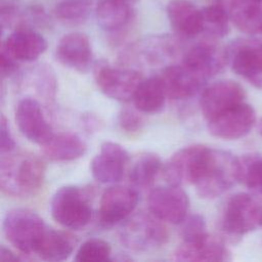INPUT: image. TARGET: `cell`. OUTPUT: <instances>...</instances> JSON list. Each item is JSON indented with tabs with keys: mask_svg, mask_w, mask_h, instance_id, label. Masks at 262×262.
Masks as SVG:
<instances>
[{
	"mask_svg": "<svg viewBox=\"0 0 262 262\" xmlns=\"http://www.w3.org/2000/svg\"><path fill=\"white\" fill-rule=\"evenodd\" d=\"M75 248V241L67 232L47 227L35 254L46 261H62L70 257Z\"/></svg>",
	"mask_w": 262,
	"mask_h": 262,
	"instance_id": "24",
	"label": "cell"
},
{
	"mask_svg": "<svg viewBox=\"0 0 262 262\" xmlns=\"http://www.w3.org/2000/svg\"><path fill=\"white\" fill-rule=\"evenodd\" d=\"M130 160L128 151L119 143L105 141L100 151L91 161L90 170L93 178L100 183L119 181Z\"/></svg>",
	"mask_w": 262,
	"mask_h": 262,
	"instance_id": "15",
	"label": "cell"
},
{
	"mask_svg": "<svg viewBox=\"0 0 262 262\" xmlns=\"http://www.w3.org/2000/svg\"><path fill=\"white\" fill-rule=\"evenodd\" d=\"M1 74L2 77H9L17 71V60L11 57L6 51L1 49Z\"/></svg>",
	"mask_w": 262,
	"mask_h": 262,
	"instance_id": "34",
	"label": "cell"
},
{
	"mask_svg": "<svg viewBox=\"0 0 262 262\" xmlns=\"http://www.w3.org/2000/svg\"><path fill=\"white\" fill-rule=\"evenodd\" d=\"M138 193L128 186H111L101 195L98 215L103 225L111 226L125 221L138 204Z\"/></svg>",
	"mask_w": 262,
	"mask_h": 262,
	"instance_id": "13",
	"label": "cell"
},
{
	"mask_svg": "<svg viewBox=\"0 0 262 262\" xmlns=\"http://www.w3.org/2000/svg\"><path fill=\"white\" fill-rule=\"evenodd\" d=\"M92 8V0H62L54 9V16L62 23L82 24L88 17Z\"/></svg>",
	"mask_w": 262,
	"mask_h": 262,
	"instance_id": "29",
	"label": "cell"
},
{
	"mask_svg": "<svg viewBox=\"0 0 262 262\" xmlns=\"http://www.w3.org/2000/svg\"><path fill=\"white\" fill-rule=\"evenodd\" d=\"M168 231L152 214H139L128 219L120 230L122 243L134 251H150L168 241Z\"/></svg>",
	"mask_w": 262,
	"mask_h": 262,
	"instance_id": "6",
	"label": "cell"
},
{
	"mask_svg": "<svg viewBox=\"0 0 262 262\" xmlns=\"http://www.w3.org/2000/svg\"><path fill=\"white\" fill-rule=\"evenodd\" d=\"M20 260L18 256H16L13 252H11L9 249L5 248L4 246L0 247V261H18Z\"/></svg>",
	"mask_w": 262,
	"mask_h": 262,
	"instance_id": "35",
	"label": "cell"
},
{
	"mask_svg": "<svg viewBox=\"0 0 262 262\" xmlns=\"http://www.w3.org/2000/svg\"><path fill=\"white\" fill-rule=\"evenodd\" d=\"M258 131H259V133H260V135L262 136V119L259 121V123H258Z\"/></svg>",
	"mask_w": 262,
	"mask_h": 262,
	"instance_id": "37",
	"label": "cell"
},
{
	"mask_svg": "<svg viewBox=\"0 0 262 262\" xmlns=\"http://www.w3.org/2000/svg\"><path fill=\"white\" fill-rule=\"evenodd\" d=\"M132 4L130 0H98L95 14L99 26L111 33L124 30L132 19Z\"/></svg>",
	"mask_w": 262,
	"mask_h": 262,
	"instance_id": "21",
	"label": "cell"
},
{
	"mask_svg": "<svg viewBox=\"0 0 262 262\" xmlns=\"http://www.w3.org/2000/svg\"><path fill=\"white\" fill-rule=\"evenodd\" d=\"M255 124V111L244 101L209 120L208 130L215 137L233 140L249 134Z\"/></svg>",
	"mask_w": 262,
	"mask_h": 262,
	"instance_id": "10",
	"label": "cell"
},
{
	"mask_svg": "<svg viewBox=\"0 0 262 262\" xmlns=\"http://www.w3.org/2000/svg\"><path fill=\"white\" fill-rule=\"evenodd\" d=\"M180 224H182L181 234L183 236V241L195 239L208 233L206 230V220L200 214L186 216Z\"/></svg>",
	"mask_w": 262,
	"mask_h": 262,
	"instance_id": "31",
	"label": "cell"
},
{
	"mask_svg": "<svg viewBox=\"0 0 262 262\" xmlns=\"http://www.w3.org/2000/svg\"><path fill=\"white\" fill-rule=\"evenodd\" d=\"M262 208L249 193L238 192L225 203L221 215V227L224 232L241 236L253 231L261 224Z\"/></svg>",
	"mask_w": 262,
	"mask_h": 262,
	"instance_id": "5",
	"label": "cell"
},
{
	"mask_svg": "<svg viewBox=\"0 0 262 262\" xmlns=\"http://www.w3.org/2000/svg\"><path fill=\"white\" fill-rule=\"evenodd\" d=\"M229 252L223 242L209 233L191 241H183L173 253V260L181 262L226 261Z\"/></svg>",
	"mask_w": 262,
	"mask_h": 262,
	"instance_id": "16",
	"label": "cell"
},
{
	"mask_svg": "<svg viewBox=\"0 0 262 262\" xmlns=\"http://www.w3.org/2000/svg\"><path fill=\"white\" fill-rule=\"evenodd\" d=\"M166 11L172 29L178 35L192 38L204 31L202 10L189 0H171Z\"/></svg>",
	"mask_w": 262,
	"mask_h": 262,
	"instance_id": "20",
	"label": "cell"
},
{
	"mask_svg": "<svg viewBox=\"0 0 262 262\" xmlns=\"http://www.w3.org/2000/svg\"><path fill=\"white\" fill-rule=\"evenodd\" d=\"M1 156L0 186L3 192L13 196H30L39 191L46 172L40 158L14 150Z\"/></svg>",
	"mask_w": 262,
	"mask_h": 262,
	"instance_id": "2",
	"label": "cell"
},
{
	"mask_svg": "<svg viewBox=\"0 0 262 262\" xmlns=\"http://www.w3.org/2000/svg\"><path fill=\"white\" fill-rule=\"evenodd\" d=\"M204 31L214 38H222L229 32V10L223 5L208 3L202 9Z\"/></svg>",
	"mask_w": 262,
	"mask_h": 262,
	"instance_id": "27",
	"label": "cell"
},
{
	"mask_svg": "<svg viewBox=\"0 0 262 262\" xmlns=\"http://www.w3.org/2000/svg\"><path fill=\"white\" fill-rule=\"evenodd\" d=\"M14 115L20 133L31 142L44 145L54 135L40 103L35 98L25 97L20 99Z\"/></svg>",
	"mask_w": 262,
	"mask_h": 262,
	"instance_id": "11",
	"label": "cell"
},
{
	"mask_svg": "<svg viewBox=\"0 0 262 262\" xmlns=\"http://www.w3.org/2000/svg\"><path fill=\"white\" fill-rule=\"evenodd\" d=\"M95 81L100 91L112 99L127 101L133 98L135 90L143 79L139 72L102 63L96 67Z\"/></svg>",
	"mask_w": 262,
	"mask_h": 262,
	"instance_id": "9",
	"label": "cell"
},
{
	"mask_svg": "<svg viewBox=\"0 0 262 262\" xmlns=\"http://www.w3.org/2000/svg\"><path fill=\"white\" fill-rule=\"evenodd\" d=\"M167 97L185 99L193 96L202 88L205 80L183 63L166 67L160 75Z\"/></svg>",
	"mask_w": 262,
	"mask_h": 262,
	"instance_id": "19",
	"label": "cell"
},
{
	"mask_svg": "<svg viewBox=\"0 0 262 262\" xmlns=\"http://www.w3.org/2000/svg\"><path fill=\"white\" fill-rule=\"evenodd\" d=\"M232 71L257 88L262 89V42L238 39L226 49Z\"/></svg>",
	"mask_w": 262,
	"mask_h": 262,
	"instance_id": "7",
	"label": "cell"
},
{
	"mask_svg": "<svg viewBox=\"0 0 262 262\" xmlns=\"http://www.w3.org/2000/svg\"><path fill=\"white\" fill-rule=\"evenodd\" d=\"M119 126L122 130L128 133H136L141 130L144 122L143 118L134 110L124 108L119 114Z\"/></svg>",
	"mask_w": 262,
	"mask_h": 262,
	"instance_id": "32",
	"label": "cell"
},
{
	"mask_svg": "<svg viewBox=\"0 0 262 262\" xmlns=\"http://www.w3.org/2000/svg\"><path fill=\"white\" fill-rule=\"evenodd\" d=\"M55 55L67 68L78 72L88 71L93 56L89 38L78 32L64 35L56 45Z\"/></svg>",
	"mask_w": 262,
	"mask_h": 262,
	"instance_id": "17",
	"label": "cell"
},
{
	"mask_svg": "<svg viewBox=\"0 0 262 262\" xmlns=\"http://www.w3.org/2000/svg\"><path fill=\"white\" fill-rule=\"evenodd\" d=\"M130 1H131V2H132V3H135V2H136V1H137V0H130Z\"/></svg>",
	"mask_w": 262,
	"mask_h": 262,
	"instance_id": "38",
	"label": "cell"
},
{
	"mask_svg": "<svg viewBox=\"0 0 262 262\" xmlns=\"http://www.w3.org/2000/svg\"><path fill=\"white\" fill-rule=\"evenodd\" d=\"M233 0H208V3H215V4H220L225 6L226 8H228V10L230 9L231 3Z\"/></svg>",
	"mask_w": 262,
	"mask_h": 262,
	"instance_id": "36",
	"label": "cell"
},
{
	"mask_svg": "<svg viewBox=\"0 0 262 262\" xmlns=\"http://www.w3.org/2000/svg\"><path fill=\"white\" fill-rule=\"evenodd\" d=\"M47 227L36 212L25 208L8 211L3 220L5 237L24 254L35 253Z\"/></svg>",
	"mask_w": 262,
	"mask_h": 262,
	"instance_id": "3",
	"label": "cell"
},
{
	"mask_svg": "<svg viewBox=\"0 0 262 262\" xmlns=\"http://www.w3.org/2000/svg\"><path fill=\"white\" fill-rule=\"evenodd\" d=\"M261 224H262V216H261Z\"/></svg>",
	"mask_w": 262,
	"mask_h": 262,
	"instance_id": "39",
	"label": "cell"
},
{
	"mask_svg": "<svg viewBox=\"0 0 262 262\" xmlns=\"http://www.w3.org/2000/svg\"><path fill=\"white\" fill-rule=\"evenodd\" d=\"M52 218L61 226L82 229L92 219V208L84 189L67 185L55 191L50 204Z\"/></svg>",
	"mask_w": 262,
	"mask_h": 262,
	"instance_id": "4",
	"label": "cell"
},
{
	"mask_svg": "<svg viewBox=\"0 0 262 262\" xmlns=\"http://www.w3.org/2000/svg\"><path fill=\"white\" fill-rule=\"evenodd\" d=\"M47 48L44 37L32 28H16L3 42L1 49L17 61H34Z\"/></svg>",
	"mask_w": 262,
	"mask_h": 262,
	"instance_id": "18",
	"label": "cell"
},
{
	"mask_svg": "<svg viewBox=\"0 0 262 262\" xmlns=\"http://www.w3.org/2000/svg\"><path fill=\"white\" fill-rule=\"evenodd\" d=\"M167 93L159 76L142 79L133 95L134 105L142 113H157L165 104Z\"/></svg>",
	"mask_w": 262,
	"mask_h": 262,
	"instance_id": "25",
	"label": "cell"
},
{
	"mask_svg": "<svg viewBox=\"0 0 262 262\" xmlns=\"http://www.w3.org/2000/svg\"><path fill=\"white\" fill-rule=\"evenodd\" d=\"M163 168L161 158L156 154L141 155L132 165L129 178L131 182L139 187L148 186L154 182Z\"/></svg>",
	"mask_w": 262,
	"mask_h": 262,
	"instance_id": "26",
	"label": "cell"
},
{
	"mask_svg": "<svg viewBox=\"0 0 262 262\" xmlns=\"http://www.w3.org/2000/svg\"><path fill=\"white\" fill-rule=\"evenodd\" d=\"M43 146V154L51 161L67 162L83 157L87 150L85 142L76 134L62 132L54 134Z\"/></svg>",
	"mask_w": 262,
	"mask_h": 262,
	"instance_id": "22",
	"label": "cell"
},
{
	"mask_svg": "<svg viewBox=\"0 0 262 262\" xmlns=\"http://www.w3.org/2000/svg\"><path fill=\"white\" fill-rule=\"evenodd\" d=\"M229 16L239 31L250 35L262 33V0H233Z\"/></svg>",
	"mask_w": 262,
	"mask_h": 262,
	"instance_id": "23",
	"label": "cell"
},
{
	"mask_svg": "<svg viewBox=\"0 0 262 262\" xmlns=\"http://www.w3.org/2000/svg\"><path fill=\"white\" fill-rule=\"evenodd\" d=\"M246 93L244 88L231 80H221L207 86L200 98V106L207 121L213 119L226 110L244 102Z\"/></svg>",
	"mask_w": 262,
	"mask_h": 262,
	"instance_id": "12",
	"label": "cell"
},
{
	"mask_svg": "<svg viewBox=\"0 0 262 262\" xmlns=\"http://www.w3.org/2000/svg\"><path fill=\"white\" fill-rule=\"evenodd\" d=\"M238 182V161L232 154L206 146L191 181L203 199H216Z\"/></svg>",
	"mask_w": 262,
	"mask_h": 262,
	"instance_id": "1",
	"label": "cell"
},
{
	"mask_svg": "<svg viewBox=\"0 0 262 262\" xmlns=\"http://www.w3.org/2000/svg\"><path fill=\"white\" fill-rule=\"evenodd\" d=\"M189 199L180 185L160 186L148 195V209L159 220L180 224L187 216Z\"/></svg>",
	"mask_w": 262,
	"mask_h": 262,
	"instance_id": "8",
	"label": "cell"
},
{
	"mask_svg": "<svg viewBox=\"0 0 262 262\" xmlns=\"http://www.w3.org/2000/svg\"><path fill=\"white\" fill-rule=\"evenodd\" d=\"M226 50L211 41H202L189 47L182 63L205 81L223 70L227 62Z\"/></svg>",
	"mask_w": 262,
	"mask_h": 262,
	"instance_id": "14",
	"label": "cell"
},
{
	"mask_svg": "<svg viewBox=\"0 0 262 262\" xmlns=\"http://www.w3.org/2000/svg\"><path fill=\"white\" fill-rule=\"evenodd\" d=\"M16 143L10 132L8 122L4 115L1 116L0 120V151L1 155L8 154L15 150Z\"/></svg>",
	"mask_w": 262,
	"mask_h": 262,
	"instance_id": "33",
	"label": "cell"
},
{
	"mask_svg": "<svg viewBox=\"0 0 262 262\" xmlns=\"http://www.w3.org/2000/svg\"><path fill=\"white\" fill-rule=\"evenodd\" d=\"M112 255L111 245L101 238L85 241L77 250L76 262H104L110 261Z\"/></svg>",
	"mask_w": 262,
	"mask_h": 262,
	"instance_id": "30",
	"label": "cell"
},
{
	"mask_svg": "<svg viewBox=\"0 0 262 262\" xmlns=\"http://www.w3.org/2000/svg\"><path fill=\"white\" fill-rule=\"evenodd\" d=\"M238 182L253 191L262 193V156L244 155L237 158Z\"/></svg>",
	"mask_w": 262,
	"mask_h": 262,
	"instance_id": "28",
	"label": "cell"
}]
</instances>
